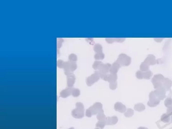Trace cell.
<instances>
[{
  "label": "cell",
  "instance_id": "6da1fadb",
  "mask_svg": "<svg viewBox=\"0 0 172 129\" xmlns=\"http://www.w3.org/2000/svg\"><path fill=\"white\" fill-rule=\"evenodd\" d=\"M102 105L100 102H96L86 110V115L87 117H91L92 115L97 114L102 110Z\"/></svg>",
  "mask_w": 172,
  "mask_h": 129
},
{
  "label": "cell",
  "instance_id": "7a4b0ae2",
  "mask_svg": "<svg viewBox=\"0 0 172 129\" xmlns=\"http://www.w3.org/2000/svg\"><path fill=\"white\" fill-rule=\"evenodd\" d=\"M76 108L72 111V116L73 117L76 119H81L84 116V106L83 104L81 102H76Z\"/></svg>",
  "mask_w": 172,
  "mask_h": 129
},
{
  "label": "cell",
  "instance_id": "3957f363",
  "mask_svg": "<svg viewBox=\"0 0 172 129\" xmlns=\"http://www.w3.org/2000/svg\"><path fill=\"white\" fill-rule=\"evenodd\" d=\"M116 62L120 66H127L131 64V58L125 54H121L118 56Z\"/></svg>",
  "mask_w": 172,
  "mask_h": 129
},
{
  "label": "cell",
  "instance_id": "277c9868",
  "mask_svg": "<svg viewBox=\"0 0 172 129\" xmlns=\"http://www.w3.org/2000/svg\"><path fill=\"white\" fill-rule=\"evenodd\" d=\"M164 78V76L161 74H157L154 75L151 80V82L155 90L159 88L162 86L163 81Z\"/></svg>",
  "mask_w": 172,
  "mask_h": 129
},
{
  "label": "cell",
  "instance_id": "5b68a950",
  "mask_svg": "<svg viewBox=\"0 0 172 129\" xmlns=\"http://www.w3.org/2000/svg\"><path fill=\"white\" fill-rule=\"evenodd\" d=\"M160 100L157 96L154 91L151 92L149 94V100L148 102V105L150 107H156L159 104Z\"/></svg>",
  "mask_w": 172,
  "mask_h": 129
},
{
  "label": "cell",
  "instance_id": "8992f818",
  "mask_svg": "<svg viewBox=\"0 0 172 129\" xmlns=\"http://www.w3.org/2000/svg\"><path fill=\"white\" fill-rule=\"evenodd\" d=\"M77 68V65L76 62L68 61L64 62V74L67 75L69 73L72 72Z\"/></svg>",
  "mask_w": 172,
  "mask_h": 129
},
{
  "label": "cell",
  "instance_id": "52a82bcc",
  "mask_svg": "<svg viewBox=\"0 0 172 129\" xmlns=\"http://www.w3.org/2000/svg\"><path fill=\"white\" fill-rule=\"evenodd\" d=\"M100 75L96 71L94 73L89 76L86 79V83L87 85L89 86H92L95 82H96L100 80Z\"/></svg>",
  "mask_w": 172,
  "mask_h": 129
},
{
  "label": "cell",
  "instance_id": "ba28073f",
  "mask_svg": "<svg viewBox=\"0 0 172 129\" xmlns=\"http://www.w3.org/2000/svg\"><path fill=\"white\" fill-rule=\"evenodd\" d=\"M160 100H164L166 97V90L163 86H161L154 91Z\"/></svg>",
  "mask_w": 172,
  "mask_h": 129
},
{
  "label": "cell",
  "instance_id": "9c48e42d",
  "mask_svg": "<svg viewBox=\"0 0 172 129\" xmlns=\"http://www.w3.org/2000/svg\"><path fill=\"white\" fill-rule=\"evenodd\" d=\"M67 76V83L68 87L72 88L75 83L76 78L72 72L68 74Z\"/></svg>",
  "mask_w": 172,
  "mask_h": 129
},
{
  "label": "cell",
  "instance_id": "30bf717a",
  "mask_svg": "<svg viewBox=\"0 0 172 129\" xmlns=\"http://www.w3.org/2000/svg\"><path fill=\"white\" fill-rule=\"evenodd\" d=\"M111 65L112 64L109 63L103 64L102 63L99 67L98 71L103 73L108 74L110 72Z\"/></svg>",
  "mask_w": 172,
  "mask_h": 129
},
{
  "label": "cell",
  "instance_id": "8fae6325",
  "mask_svg": "<svg viewBox=\"0 0 172 129\" xmlns=\"http://www.w3.org/2000/svg\"><path fill=\"white\" fill-rule=\"evenodd\" d=\"M114 109L116 111L121 113H124L126 111V107L125 105L121 102H118L116 103L114 106Z\"/></svg>",
  "mask_w": 172,
  "mask_h": 129
},
{
  "label": "cell",
  "instance_id": "7c38bea8",
  "mask_svg": "<svg viewBox=\"0 0 172 129\" xmlns=\"http://www.w3.org/2000/svg\"><path fill=\"white\" fill-rule=\"evenodd\" d=\"M144 62L150 65H154L157 63V60L156 59V57L153 54H149L148 57L144 60Z\"/></svg>",
  "mask_w": 172,
  "mask_h": 129
},
{
  "label": "cell",
  "instance_id": "4fadbf2b",
  "mask_svg": "<svg viewBox=\"0 0 172 129\" xmlns=\"http://www.w3.org/2000/svg\"><path fill=\"white\" fill-rule=\"evenodd\" d=\"M118 120V117L116 116L106 118V122L107 125H114L117 124Z\"/></svg>",
  "mask_w": 172,
  "mask_h": 129
},
{
  "label": "cell",
  "instance_id": "5bb4252c",
  "mask_svg": "<svg viewBox=\"0 0 172 129\" xmlns=\"http://www.w3.org/2000/svg\"><path fill=\"white\" fill-rule=\"evenodd\" d=\"M72 88H68L63 90L60 93V96L62 98H66L72 95Z\"/></svg>",
  "mask_w": 172,
  "mask_h": 129
},
{
  "label": "cell",
  "instance_id": "9a60e30c",
  "mask_svg": "<svg viewBox=\"0 0 172 129\" xmlns=\"http://www.w3.org/2000/svg\"><path fill=\"white\" fill-rule=\"evenodd\" d=\"M120 67L121 66L116 61L111 65L110 69V74H116Z\"/></svg>",
  "mask_w": 172,
  "mask_h": 129
},
{
  "label": "cell",
  "instance_id": "2e32d148",
  "mask_svg": "<svg viewBox=\"0 0 172 129\" xmlns=\"http://www.w3.org/2000/svg\"><path fill=\"white\" fill-rule=\"evenodd\" d=\"M163 86L166 91L169 90L172 86V82L169 78H164L162 82Z\"/></svg>",
  "mask_w": 172,
  "mask_h": 129
},
{
  "label": "cell",
  "instance_id": "e0dca14e",
  "mask_svg": "<svg viewBox=\"0 0 172 129\" xmlns=\"http://www.w3.org/2000/svg\"><path fill=\"white\" fill-rule=\"evenodd\" d=\"M117 78L118 77L116 74H110L108 75L106 81H108L110 83H114L116 82Z\"/></svg>",
  "mask_w": 172,
  "mask_h": 129
},
{
  "label": "cell",
  "instance_id": "ac0fdd59",
  "mask_svg": "<svg viewBox=\"0 0 172 129\" xmlns=\"http://www.w3.org/2000/svg\"><path fill=\"white\" fill-rule=\"evenodd\" d=\"M145 106L142 103H140L136 104L134 106L135 110L138 112H142L145 110Z\"/></svg>",
  "mask_w": 172,
  "mask_h": 129
},
{
  "label": "cell",
  "instance_id": "d6986e66",
  "mask_svg": "<svg viewBox=\"0 0 172 129\" xmlns=\"http://www.w3.org/2000/svg\"><path fill=\"white\" fill-rule=\"evenodd\" d=\"M171 120L170 116L168 115L167 113H164L161 116V120L164 123L167 124L170 122Z\"/></svg>",
  "mask_w": 172,
  "mask_h": 129
},
{
  "label": "cell",
  "instance_id": "ffe728a7",
  "mask_svg": "<svg viewBox=\"0 0 172 129\" xmlns=\"http://www.w3.org/2000/svg\"><path fill=\"white\" fill-rule=\"evenodd\" d=\"M149 65L145 62H144L141 63L140 66V69L142 72H146L149 70Z\"/></svg>",
  "mask_w": 172,
  "mask_h": 129
},
{
  "label": "cell",
  "instance_id": "44dd1931",
  "mask_svg": "<svg viewBox=\"0 0 172 129\" xmlns=\"http://www.w3.org/2000/svg\"><path fill=\"white\" fill-rule=\"evenodd\" d=\"M153 75V73L150 70L146 72H143V78L144 79L149 80L150 79Z\"/></svg>",
  "mask_w": 172,
  "mask_h": 129
},
{
  "label": "cell",
  "instance_id": "7402d4cb",
  "mask_svg": "<svg viewBox=\"0 0 172 129\" xmlns=\"http://www.w3.org/2000/svg\"><path fill=\"white\" fill-rule=\"evenodd\" d=\"M106 125V119L104 120H99L98 122L96 124V126L98 128H100L101 129H103Z\"/></svg>",
  "mask_w": 172,
  "mask_h": 129
},
{
  "label": "cell",
  "instance_id": "603a6c76",
  "mask_svg": "<svg viewBox=\"0 0 172 129\" xmlns=\"http://www.w3.org/2000/svg\"><path fill=\"white\" fill-rule=\"evenodd\" d=\"M97 119L99 120H105L106 118V116L104 114V110H102L98 114H97L96 116Z\"/></svg>",
  "mask_w": 172,
  "mask_h": 129
},
{
  "label": "cell",
  "instance_id": "cb8c5ba5",
  "mask_svg": "<svg viewBox=\"0 0 172 129\" xmlns=\"http://www.w3.org/2000/svg\"><path fill=\"white\" fill-rule=\"evenodd\" d=\"M134 112L133 110L130 108H128L126 110V111L124 114V115L126 118H130V117H132V116L134 115Z\"/></svg>",
  "mask_w": 172,
  "mask_h": 129
},
{
  "label": "cell",
  "instance_id": "d4e9b609",
  "mask_svg": "<svg viewBox=\"0 0 172 129\" xmlns=\"http://www.w3.org/2000/svg\"><path fill=\"white\" fill-rule=\"evenodd\" d=\"M104 58V54L102 52L96 53L94 55V58L96 60H102Z\"/></svg>",
  "mask_w": 172,
  "mask_h": 129
},
{
  "label": "cell",
  "instance_id": "484cf974",
  "mask_svg": "<svg viewBox=\"0 0 172 129\" xmlns=\"http://www.w3.org/2000/svg\"><path fill=\"white\" fill-rule=\"evenodd\" d=\"M94 51L96 53L102 52V47L100 44H96L94 45Z\"/></svg>",
  "mask_w": 172,
  "mask_h": 129
},
{
  "label": "cell",
  "instance_id": "4316f807",
  "mask_svg": "<svg viewBox=\"0 0 172 129\" xmlns=\"http://www.w3.org/2000/svg\"><path fill=\"white\" fill-rule=\"evenodd\" d=\"M80 94V90L77 88H73L72 90V95L74 97H77Z\"/></svg>",
  "mask_w": 172,
  "mask_h": 129
},
{
  "label": "cell",
  "instance_id": "83f0119b",
  "mask_svg": "<svg viewBox=\"0 0 172 129\" xmlns=\"http://www.w3.org/2000/svg\"><path fill=\"white\" fill-rule=\"evenodd\" d=\"M164 104L165 106L167 108L172 106V98H168L164 100Z\"/></svg>",
  "mask_w": 172,
  "mask_h": 129
},
{
  "label": "cell",
  "instance_id": "f1b7e54d",
  "mask_svg": "<svg viewBox=\"0 0 172 129\" xmlns=\"http://www.w3.org/2000/svg\"><path fill=\"white\" fill-rule=\"evenodd\" d=\"M68 60L70 62H76L78 60L77 56L75 54H71L68 56Z\"/></svg>",
  "mask_w": 172,
  "mask_h": 129
},
{
  "label": "cell",
  "instance_id": "f546056e",
  "mask_svg": "<svg viewBox=\"0 0 172 129\" xmlns=\"http://www.w3.org/2000/svg\"><path fill=\"white\" fill-rule=\"evenodd\" d=\"M102 62L100 61H96L94 62V64H92V68L95 70H98L99 67Z\"/></svg>",
  "mask_w": 172,
  "mask_h": 129
},
{
  "label": "cell",
  "instance_id": "4dcf8cb0",
  "mask_svg": "<svg viewBox=\"0 0 172 129\" xmlns=\"http://www.w3.org/2000/svg\"><path fill=\"white\" fill-rule=\"evenodd\" d=\"M64 62L61 60H59L57 61V66L59 68H63L64 66Z\"/></svg>",
  "mask_w": 172,
  "mask_h": 129
},
{
  "label": "cell",
  "instance_id": "1f68e13d",
  "mask_svg": "<svg viewBox=\"0 0 172 129\" xmlns=\"http://www.w3.org/2000/svg\"><path fill=\"white\" fill-rule=\"evenodd\" d=\"M136 77L138 79H143V72L140 70H138L136 73Z\"/></svg>",
  "mask_w": 172,
  "mask_h": 129
},
{
  "label": "cell",
  "instance_id": "d6a6232c",
  "mask_svg": "<svg viewBox=\"0 0 172 129\" xmlns=\"http://www.w3.org/2000/svg\"><path fill=\"white\" fill-rule=\"evenodd\" d=\"M64 42V40L62 38H58L57 39V48H60L62 46V42Z\"/></svg>",
  "mask_w": 172,
  "mask_h": 129
},
{
  "label": "cell",
  "instance_id": "836d02e7",
  "mask_svg": "<svg viewBox=\"0 0 172 129\" xmlns=\"http://www.w3.org/2000/svg\"><path fill=\"white\" fill-rule=\"evenodd\" d=\"M117 87V82H114V83H110V89L112 90H115L116 89Z\"/></svg>",
  "mask_w": 172,
  "mask_h": 129
},
{
  "label": "cell",
  "instance_id": "e575fe53",
  "mask_svg": "<svg viewBox=\"0 0 172 129\" xmlns=\"http://www.w3.org/2000/svg\"><path fill=\"white\" fill-rule=\"evenodd\" d=\"M166 113L170 116H172V106L168 108Z\"/></svg>",
  "mask_w": 172,
  "mask_h": 129
},
{
  "label": "cell",
  "instance_id": "d590c367",
  "mask_svg": "<svg viewBox=\"0 0 172 129\" xmlns=\"http://www.w3.org/2000/svg\"><path fill=\"white\" fill-rule=\"evenodd\" d=\"M106 40L109 44H112L115 42L114 38H106Z\"/></svg>",
  "mask_w": 172,
  "mask_h": 129
},
{
  "label": "cell",
  "instance_id": "8d00e7d4",
  "mask_svg": "<svg viewBox=\"0 0 172 129\" xmlns=\"http://www.w3.org/2000/svg\"><path fill=\"white\" fill-rule=\"evenodd\" d=\"M125 39L124 38H114V41L119 42H122L124 41Z\"/></svg>",
  "mask_w": 172,
  "mask_h": 129
},
{
  "label": "cell",
  "instance_id": "74e56055",
  "mask_svg": "<svg viewBox=\"0 0 172 129\" xmlns=\"http://www.w3.org/2000/svg\"><path fill=\"white\" fill-rule=\"evenodd\" d=\"M138 129H148V128L146 127L140 126V127H139Z\"/></svg>",
  "mask_w": 172,
  "mask_h": 129
},
{
  "label": "cell",
  "instance_id": "f35d334b",
  "mask_svg": "<svg viewBox=\"0 0 172 129\" xmlns=\"http://www.w3.org/2000/svg\"><path fill=\"white\" fill-rule=\"evenodd\" d=\"M69 129H75L74 127H71V128H70Z\"/></svg>",
  "mask_w": 172,
  "mask_h": 129
},
{
  "label": "cell",
  "instance_id": "ab89813d",
  "mask_svg": "<svg viewBox=\"0 0 172 129\" xmlns=\"http://www.w3.org/2000/svg\"><path fill=\"white\" fill-rule=\"evenodd\" d=\"M171 120H172V116H171Z\"/></svg>",
  "mask_w": 172,
  "mask_h": 129
},
{
  "label": "cell",
  "instance_id": "60d3db41",
  "mask_svg": "<svg viewBox=\"0 0 172 129\" xmlns=\"http://www.w3.org/2000/svg\"><path fill=\"white\" fill-rule=\"evenodd\" d=\"M100 129L98 128H96V129Z\"/></svg>",
  "mask_w": 172,
  "mask_h": 129
}]
</instances>
